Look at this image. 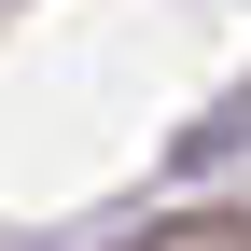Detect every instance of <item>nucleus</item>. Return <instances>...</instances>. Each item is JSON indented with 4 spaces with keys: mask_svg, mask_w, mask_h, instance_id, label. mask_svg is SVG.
Instances as JSON below:
<instances>
[]
</instances>
